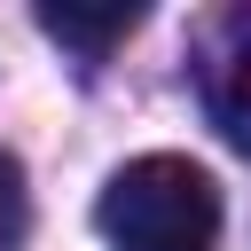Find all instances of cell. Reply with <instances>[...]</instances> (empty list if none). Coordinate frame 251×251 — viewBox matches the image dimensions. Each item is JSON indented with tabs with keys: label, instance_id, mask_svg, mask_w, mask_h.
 I'll return each mask as SVG.
<instances>
[{
	"label": "cell",
	"instance_id": "1",
	"mask_svg": "<svg viewBox=\"0 0 251 251\" xmlns=\"http://www.w3.org/2000/svg\"><path fill=\"white\" fill-rule=\"evenodd\" d=\"M110 251H212L220 243V188L188 157H133L102 180L94 204Z\"/></svg>",
	"mask_w": 251,
	"mask_h": 251
},
{
	"label": "cell",
	"instance_id": "4",
	"mask_svg": "<svg viewBox=\"0 0 251 251\" xmlns=\"http://www.w3.org/2000/svg\"><path fill=\"white\" fill-rule=\"evenodd\" d=\"M24 227H31V196H24V165L0 149V251H24Z\"/></svg>",
	"mask_w": 251,
	"mask_h": 251
},
{
	"label": "cell",
	"instance_id": "2",
	"mask_svg": "<svg viewBox=\"0 0 251 251\" xmlns=\"http://www.w3.org/2000/svg\"><path fill=\"white\" fill-rule=\"evenodd\" d=\"M133 24H141V8H71V0H63V8H39V31H47V39H63V47H78L86 63H94V55H110Z\"/></svg>",
	"mask_w": 251,
	"mask_h": 251
},
{
	"label": "cell",
	"instance_id": "3",
	"mask_svg": "<svg viewBox=\"0 0 251 251\" xmlns=\"http://www.w3.org/2000/svg\"><path fill=\"white\" fill-rule=\"evenodd\" d=\"M204 110H212V126L251 157V39H243L235 55L212 63V78H204Z\"/></svg>",
	"mask_w": 251,
	"mask_h": 251
}]
</instances>
